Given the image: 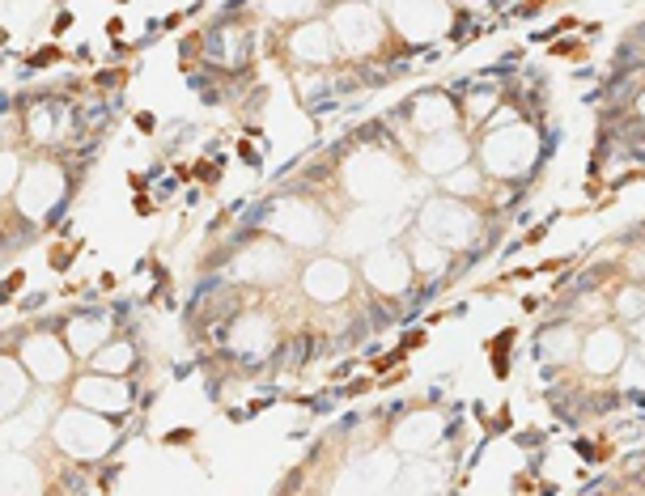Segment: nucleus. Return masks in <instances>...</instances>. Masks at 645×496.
<instances>
[{
  "mask_svg": "<svg viewBox=\"0 0 645 496\" xmlns=\"http://www.w3.org/2000/svg\"><path fill=\"white\" fill-rule=\"evenodd\" d=\"M472 230H480V221L467 204H458V195H437L421 213V234H430L442 246H467Z\"/></svg>",
  "mask_w": 645,
  "mask_h": 496,
  "instance_id": "1",
  "label": "nucleus"
},
{
  "mask_svg": "<svg viewBox=\"0 0 645 496\" xmlns=\"http://www.w3.org/2000/svg\"><path fill=\"white\" fill-rule=\"evenodd\" d=\"M531 162H535V136L526 128H493L488 132V141H484V165L497 179L523 174Z\"/></svg>",
  "mask_w": 645,
  "mask_h": 496,
  "instance_id": "2",
  "label": "nucleus"
},
{
  "mask_svg": "<svg viewBox=\"0 0 645 496\" xmlns=\"http://www.w3.org/2000/svg\"><path fill=\"white\" fill-rule=\"evenodd\" d=\"M332 30H335L340 51L365 55V51L379 48V39H383V18H379V9H370V4H340L332 18Z\"/></svg>",
  "mask_w": 645,
  "mask_h": 496,
  "instance_id": "3",
  "label": "nucleus"
},
{
  "mask_svg": "<svg viewBox=\"0 0 645 496\" xmlns=\"http://www.w3.org/2000/svg\"><path fill=\"white\" fill-rule=\"evenodd\" d=\"M56 437H60V446L72 449V454H102V449L115 442L111 425H102V416H98L94 407L60 416V425H56Z\"/></svg>",
  "mask_w": 645,
  "mask_h": 496,
  "instance_id": "4",
  "label": "nucleus"
},
{
  "mask_svg": "<svg viewBox=\"0 0 645 496\" xmlns=\"http://www.w3.org/2000/svg\"><path fill=\"white\" fill-rule=\"evenodd\" d=\"M22 361H26V374H30V378H39V382L69 378V348H64L56 335H34V340H26Z\"/></svg>",
  "mask_w": 645,
  "mask_h": 496,
  "instance_id": "5",
  "label": "nucleus"
},
{
  "mask_svg": "<svg viewBox=\"0 0 645 496\" xmlns=\"http://www.w3.org/2000/svg\"><path fill=\"white\" fill-rule=\"evenodd\" d=\"M365 281L374 284L383 297L404 293L407 281H412L407 255H404V251H395V246H386V251H379V255H370V260H365Z\"/></svg>",
  "mask_w": 645,
  "mask_h": 496,
  "instance_id": "6",
  "label": "nucleus"
},
{
  "mask_svg": "<svg viewBox=\"0 0 645 496\" xmlns=\"http://www.w3.org/2000/svg\"><path fill=\"white\" fill-rule=\"evenodd\" d=\"M289 48L298 60H306L314 69H323V64H332L335 60V30L327 22H302L293 30V39H289Z\"/></svg>",
  "mask_w": 645,
  "mask_h": 496,
  "instance_id": "7",
  "label": "nucleus"
},
{
  "mask_svg": "<svg viewBox=\"0 0 645 496\" xmlns=\"http://www.w3.org/2000/svg\"><path fill=\"white\" fill-rule=\"evenodd\" d=\"M272 234L289 237V242H323V221L314 216V209H306L302 200H285L276 216H272Z\"/></svg>",
  "mask_w": 645,
  "mask_h": 496,
  "instance_id": "8",
  "label": "nucleus"
},
{
  "mask_svg": "<svg viewBox=\"0 0 645 496\" xmlns=\"http://www.w3.org/2000/svg\"><path fill=\"white\" fill-rule=\"evenodd\" d=\"M582 361H586V370H595V374H612V370H621L624 335L616 327H595L586 340H582Z\"/></svg>",
  "mask_w": 645,
  "mask_h": 496,
  "instance_id": "9",
  "label": "nucleus"
},
{
  "mask_svg": "<svg viewBox=\"0 0 645 496\" xmlns=\"http://www.w3.org/2000/svg\"><path fill=\"white\" fill-rule=\"evenodd\" d=\"M407 119H412V128L421 132V136H437V132H451L458 111H454L451 98L442 94H421L412 107H407Z\"/></svg>",
  "mask_w": 645,
  "mask_h": 496,
  "instance_id": "10",
  "label": "nucleus"
},
{
  "mask_svg": "<svg viewBox=\"0 0 645 496\" xmlns=\"http://www.w3.org/2000/svg\"><path fill=\"white\" fill-rule=\"evenodd\" d=\"M467 162V141L458 136V132H437V136H430V144L421 149V165L430 170V174H451V170H458V165Z\"/></svg>",
  "mask_w": 645,
  "mask_h": 496,
  "instance_id": "11",
  "label": "nucleus"
},
{
  "mask_svg": "<svg viewBox=\"0 0 645 496\" xmlns=\"http://www.w3.org/2000/svg\"><path fill=\"white\" fill-rule=\"evenodd\" d=\"M302 284H306V293H311L314 302H335V297L349 293V267L335 260H319L306 267Z\"/></svg>",
  "mask_w": 645,
  "mask_h": 496,
  "instance_id": "12",
  "label": "nucleus"
},
{
  "mask_svg": "<svg viewBox=\"0 0 645 496\" xmlns=\"http://www.w3.org/2000/svg\"><path fill=\"white\" fill-rule=\"evenodd\" d=\"M395 18L404 30L412 26V34H433V30H446V4L442 0H400Z\"/></svg>",
  "mask_w": 645,
  "mask_h": 496,
  "instance_id": "13",
  "label": "nucleus"
},
{
  "mask_svg": "<svg viewBox=\"0 0 645 496\" xmlns=\"http://www.w3.org/2000/svg\"><path fill=\"white\" fill-rule=\"evenodd\" d=\"M437 437H442V416H433V412H412L404 425H400V433H395V446L430 449Z\"/></svg>",
  "mask_w": 645,
  "mask_h": 496,
  "instance_id": "14",
  "label": "nucleus"
},
{
  "mask_svg": "<svg viewBox=\"0 0 645 496\" xmlns=\"http://www.w3.org/2000/svg\"><path fill=\"white\" fill-rule=\"evenodd\" d=\"M77 403H81V407H94V412H120L123 403H128V395H123L120 382H111L107 374H98V378L77 386Z\"/></svg>",
  "mask_w": 645,
  "mask_h": 496,
  "instance_id": "15",
  "label": "nucleus"
},
{
  "mask_svg": "<svg viewBox=\"0 0 645 496\" xmlns=\"http://www.w3.org/2000/svg\"><path fill=\"white\" fill-rule=\"evenodd\" d=\"M540 353L548 356L552 365H565V361H574L582 353V335L574 327H552L540 335Z\"/></svg>",
  "mask_w": 645,
  "mask_h": 496,
  "instance_id": "16",
  "label": "nucleus"
},
{
  "mask_svg": "<svg viewBox=\"0 0 645 496\" xmlns=\"http://www.w3.org/2000/svg\"><path fill=\"white\" fill-rule=\"evenodd\" d=\"M412 263H416L421 272H437V267H446V246L433 242L430 234H416L412 237Z\"/></svg>",
  "mask_w": 645,
  "mask_h": 496,
  "instance_id": "17",
  "label": "nucleus"
},
{
  "mask_svg": "<svg viewBox=\"0 0 645 496\" xmlns=\"http://www.w3.org/2000/svg\"><path fill=\"white\" fill-rule=\"evenodd\" d=\"M132 365V348L128 344H107V348H98L94 353V374H107V378H115Z\"/></svg>",
  "mask_w": 645,
  "mask_h": 496,
  "instance_id": "18",
  "label": "nucleus"
},
{
  "mask_svg": "<svg viewBox=\"0 0 645 496\" xmlns=\"http://www.w3.org/2000/svg\"><path fill=\"white\" fill-rule=\"evenodd\" d=\"M26 403V378L18 374V361H4V416H13Z\"/></svg>",
  "mask_w": 645,
  "mask_h": 496,
  "instance_id": "19",
  "label": "nucleus"
},
{
  "mask_svg": "<svg viewBox=\"0 0 645 496\" xmlns=\"http://www.w3.org/2000/svg\"><path fill=\"white\" fill-rule=\"evenodd\" d=\"M319 9V0H268V13L276 22H306V13Z\"/></svg>",
  "mask_w": 645,
  "mask_h": 496,
  "instance_id": "20",
  "label": "nucleus"
},
{
  "mask_svg": "<svg viewBox=\"0 0 645 496\" xmlns=\"http://www.w3.org/2000/svg\"><path fill=\"white\" fill-rule=\"evenodd\" d=\"M621 382L628 391H645V344H637V353L621 361Z\"/></svg>",
  "mask_w": 645,
  "mask_h": 496,
  "instance_id": "21",
  "label": "nucleus"
},
{
  "mask_svg": "<svg viewBox=\"0 0 645 496\" xmlns=\"http://www.w3.org/2000/svg\"><path fill=\"white\" fill-rule=\"evenodd\" d=\"M476 188H480V174L472 170V165L442 174V191H446V195H458V200H463V191H476Z\"/></svg>",
  "mask_w": 645,
  "mask_h": 496,
  "instance_id": "22",
  "label": "nucleus"
},
{
  "mask_svg": "<svg viewBox=\"0 0 645 496\" xmlns=\"http://www.w3.org/2000/svg\"><path fill=\"white\" fill-rule=\"evenodd\" d=\"M616 314L621 318H642L645 314V284H628L621 297H616Z\"/></svg>",
  "mask_w": 645,
  "mask_h": 496,
  "instance_id": "23",
  "label": "nucleus"
},
{
  "mask_svg": "<svg viewBox=\"0 0 645 496\" xmlns=\"http://www.w3.org/2000/svg\"><path fill=\"white\" fill-rule=\"evenodd\" d=\"M72 344L85 353V348H94V344H102L107 340V323H94V318H81V323H72Z\"/></svg>",
  "mask_w": 645,
  "mask_h": 496,
  "instance_id": "24",
  "label": "nucleus"
},
{
  "mask_svg": "<svg viewBox=\"0 0 645 496\" xmlns=\"http://www.w3.org/2000/svg\"><path fill=\"white\" fill-rule=\"evenodd\" d=\"M633 340H637V344H645V314H642V318H633Z\"/></svg>",
  "mask_w": 645,
  "mask_h": 496,
  "instance_id": "25",
  "label": "nucleus"
},
{
  "mask_svg": "<svg viewBox=\"0 0 645 496\" xmlns=\"http://www.w3.org/2000/svg\"><path fill=\"white\" fill-rule=\"evenodd\" d=\"M454 4H467V9H476V4H484V0H454Z\"/></svg>",
  "mask_w": 645,
  "mask_h": 496,
  "instance_id": "26",
  "label": "nucleus"
},
{
  "mask_svg": "<svg viewBox=\"0 0 645 496\" xmlns=\"http://www.w3.org/2000/svg\"><path fill=\"white\" fill-rule=\"evenodd\" d=\"M642 115H645V98H642Z\"/></svg>",
  "mask_w": 645,
  "mask_h": 496,
  "instance_id": "27",
  "label": "nucleus"
}]
</instances>
